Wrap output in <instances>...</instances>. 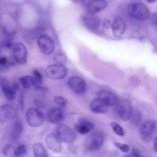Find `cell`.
Masks as SVG:
<instances>
[{
  "label": "cell",
  "mask_w": 157,
  "mask_h": 157,
  "mask_svg": "<svg viewBox=\"0 0 157 157\" xmlns=\"http://www.w3.org/2000/svg\"><path fill=\"white\" fill-rule=\"evenodd\" d=\"M127 10L131 17L138 20H145L150 16L148 9L144 4L141 2H134L129 4Z\"/></svg>",
  "instance_id": "obj_1"
},
{
  "label": "cell",
  "mask_w": 157,
  "mask_h": 157,
  "mask_svg": "<svg viewBox=\"0 0 157 157\" xmlns=\"http://www.w3.org/2000/svg\"><path fill=\"white\" fill-rule=\"evenodd\" d=\"M26 120L31 127H39L43 124L45 117L43 112L36 108H29L26 112Z\"/></svg>",
  "instance_id": "obj_2"
},
{
  "label": "cell",
  "mask_w": 157,
  "mask_h": 157,
  "mask_svg": "<svg viewBox=\"0 0 157 157\" xmlns=\"http://www.w3.org/2000/svg\"><path fill=\"white\" fill-rule=\"evenodd\" d=\"M116 105L117 112L123 120L128 121L131 118L133 110L132 104L129 100L124 98L120 99Z\"/></svg>",
  "instance_id": "obj_3"
},
{
  "label": "cell",
  "mask_w": 157,
  "mask_h": 157,
  "mask_svg": "<svg viewBox=\"0 0 157 157\" xmlns=\"http://www.w3.org/2000/svg\"><path fill=\"white\" fill-rule=\"evenodd\" d=\"M45 72L46 75L50 78L60 80L66 77L67 69L64 64H55L47 67Z\"/></svg>",
  "instance_id": "obj_4"
},
{
  "label": "cell",
  "mask_w": 157,
  "mask_h": 157,
  "mask_svg": "<svg viewBox=\"0 0 157 157\" xmlns=\"http://www.w3.org/2000/svg\"><path fill=\"white\" fill-rule=\"evenodd\" d=\"M37 42L38 47L43 53L50 55L55 50V42L48 35L42 34L39 36Z\"/></svg>",
  "instance_id": "obj_5"
},
{
  "label": "cell",
  "mask_w": 157,
  "mask_h": 157,
  "mask_svg": "<svg viewBox=\"0 0 157 157\" xmlns=\"http://www.w3.org/2000/svg\"><path fill=\"white\" fill-rule=\"evenodd\" d=\"M57 137L66 143H72L75 139V134L69 126L64 124H60L56 129Z\"/></svg>",
  "instance_id": "obj_6"
},
{
  "label": "cell",
  "mask_w": 157,
  "mask_h": 157,
  "mask_svg": "<svg viewBox=\"0 0 157 157\" xmlns=\"http://www.w3.org/2000/svg\"><path fill=\"white\" fill-rule=\"evenodd\" d=\"M13 55L15 61L20 64H25L28 52L26 46L22 43H17L13 46Z\"/></svg>",
  "instance_id": "obj_7"
},
{
  "label": "cell",
  "mask_w": 157,
  "mask_h": 157,
  "mask_svg": "<svg viewBox=\"0 0 157 157\" xmlns=\"http://www.w3.org/2000/svg\"><path fill=\"white\" fill-rule=\"evenodd\" d=\"M69 87L75 93L82 94L86 90L85 81L79 76H72L67 80Z\"/></svg>",
  "instance_id": "obj_8"
},
{
  "label": "cell",
  "mask_w": 157,
  "mask_h": 157,
  "mask_svg": "<svg viewBox=\"0 0 157 157\" xmlns=\"http://www.w3.org/2000/svg\"><path fill=\"white\" fill-rule=\"evenodd\" d=\"M45 144L47 147L55 153H60L62 150V145L58 137L53 133L48 134L45 137Z\"/></svg>",
  "instance_id": "obj_9"
},
{
  "label": "cell",
  "mask_w": 157,
  "mask_h": 157,
  "mask_svg": "<svg viewBox=\"0 0 157 157\" xmlns=\"http://www.w3.org/2000/svg\"><path fill=\"white\" fill-rule=\"evenodd\" d=\"M104 140V136L102 132H95L91 137L90 143L86 146V150L88 151H94L99 150L102 145Z\"/></svg>",
  "instance_id": "obj_10"
},
{
  "label": "cell",
  "mask_w": 157,
  "mask_h": 157,
  "mask_svg": "<svg viewBox=\"0 0 157 157\" xmlns=\"http://www.w3.org/2000/svg\"><path fill=\"white\" fill-rule=\"evenodd\" d=\"M156 128V122L152 120H148L141 123L139 132L144 139H147L151 137Z\"/></svg>",
  "instance_id": "obj_11"
},
{
  "label": "cell",
  "mask_w": 157,
  "mask_h": 157,
  "mask_svg": "<svg viewBox=\"0 0 157 157\" xmlns=\"http://www.w3.org/2000/svg\"><path fill=\"white\" fill-rule=\"evenodd\" d=\"M15 109L10 104H4L0 106V124H4L8 119L15 117Z\"/></svg>",
  "instance_id": "obj_12"
},
{
  "label": "cell",
  "mask_w": 157,
  "mask_h": 157,
  "mask_svg": "<svg viewBox=\"0 0 157 157\" xmlns=\"http://www.w3.org/2000/svg\"><path fill=\"white\" fill-rule=\"evenodd\" d=\"M111 28L113 36L115 37H120L124 33L126 29L125 22L121 17H117L112 23Z\"/></svg>",
  "instance_id": "obj_13"
},
{
  "label": "cell",
  "mask_w": 157,
  "mask_h": 157,
  "mask_svg": "<svg viewBox=\"0 0 157 157\" xmlns=\"http://www.w3.org/2000/svg\"><path fill=\"white\" fill-rule=\"evenodd\" d=\"M0 86L3 94L7 99L11 101L15 98L17 91L13 89L12 85L7 79L4 78L1 79Z\"/></svg>",
  "instance_id": "obj_14"
},
{
  "label": "cell",
  "mask_w": 157,
  "mask_h": 157,
  "mask_svg": "<svg viewBox=\"0 0 157 157\" xmlns=\"http://www.w3.org/2000/svg\"><path fill=\"white\" fill-rule=\"evenodd\" d=\"M98 98L102 100L108 106H113L116 105L118 101L117 96L109 91L101 90L98 93Z\"/></svg>",
  "instance_id": "obj_15"
},
{
  "label": "cell",
  "mask_w": 157,
  "mask_h": 157,
  "mask_svg": "<svg viewBox=\"0 0 157 157\" xmlns=\"http://www.w3.org/2000/svg\"><path fill=\"white\" fill-rule=\"evenodd\" d=\"M90 109L94 113H105L108 112V105L102 100L98 98L91 101Z\"/></svg>",
  "instance_id": "obj_16"
},
{
  "label": "cell",
  "mask_w": 157,
  "mask_h": 157,
  "mask_svg": "<svg viewBox=\"0 0 157 157\" xmlns=\"http://www.w3.org/2000/svg\"><path fill=\"white\" fill-rule=\"evenodd\" d=\"M64 118V111L61 108H53L47 113V120L52 123H58Z\"/></svg>",
  "instance_id": "obj_17"
},
{
  "label": "cell",
  "mask_w": 157,
  "mask_h": 157,
  "mask_svg": "<svg viewBox=\"0 0 157 157\" xmlns=\"http://www.w3.org/2000/svg\"><path fill=\"white\" fill-rule=\"evenodd\" d=\"M83 22L85 26L91 31L97 30L101 25L100 20L94 15H85L83 17Z\"/></svg>",
  "instance_id": "obj_18"
},
{
  "label": "cell",
  "mask_w": 157,
  "mask_h": 157,
  "mask_svg": "<svg viewBox=\"0 0 157 157\" xmlns=\"http://www.w3.org/2000/svg\"><path fill=\"white\" fill-rule=\"evenodd\" d=\"M107 6L105 0H93L86 7L87 10L90 14H94L102 10Z\"/></svg>",
  "instance_id": "obj_19"
},
{
  "label": "cell",
  "mask_w": 157,
  "mask_h": 157,
  "mask_svg": "<svg viewBox=\"0 0 157 157\" xmlns=\"http://www.w3.org/2000/svg\"><path fill=\"white\" fill-rule=\"evenodd\" d=\"M23 131V124L20 121H16L10 131V139L13 142L17 141L20 137Z\"/></svg>",
  "instance_id": "obj_20"
},
{
  "label": "cell",
  "mask_w": 157,
  "mask_h": 157,
  "mask_svg": "<svg viewBox=\"0 0 157 157\" xmlns=\"http://www.w3.org/2000/svg\"><path fill=\"white\" fill-rule=\"evenodd\" d=\"M33 150L34 157H48L45 147L40 142L34 144Z\"/></svg>",
  "instance_id": "obj_21"
},
{
  "label": "cell",
  "mask_w": 157,
  "mask_h": 157,
  "mask_svg": "<svg viewBox=\"0 0 157 157\" xmlns=\"http://www.w3.org/2000/svg\"><path fill=\"white\" fill-rule=\"evenodd\" d=\"M66 55L63 50H59L55 52L53 56V61L56 64H64L66 62Z\"/></svg>",
  "instance_id": "obj_22"
},
{
  "label": "cell",
  "mask_w": 157,
  "mask_h": 157,
  "mask_svg": "<svg viewBox=\"0 0 157 157\" xmlns=\"http://www.w3.org/2000/svg\"><path fill=\"white\" fill-rule=\"evenodd\" d=\"M20 83L25 89H29L33 86V78L30 75L21 76L19 79Z\"/></svg>",
  "instance_id": "obj_23"
},
{
  "label": "cell",
  "mask_w": 157,
  "mask_h": 157,
  "mask_svg": "<svg viewBox=\"0 0 157 157\" xmlns=\"http://www.w3.org/2000/svg\"><path fill=\"white\" fill-rule=\"evenodd\" d=\"M110 126L113 132L119 136H124V131L123 129V128L117 122H111L110 123Z\"/></svg>",
  "instance_id": "obj_24"
},
{
  "label": "cell",
  "mask_w": 157,
  "mask_h": 157,
  "mask_svg": "<svg viewBox=\"0 0 157 157\" xmlns=\"http://www.w3.org/2000/svg\"><path fill=\"white\" fill-rule=\"evenodd\" d=\"M33 86L35 87V88L42 93H45L47 91V86L43 83L42 81L37 80L33 78Z\"/></svg>",
  "instance_id": "obj_25"
},
{
  "label": "cell",
  "mask_w": 157,
  "mask_h": 157,
  "mask_svg": "<svg viewBox=\"0 0 157 157\" xmlns=\"http://www.w3.org/2000/svg\"><path fill=\"white\" fill-rule=\"evenodd\" d=\"M26 146L25 145H21L15 149L14 154L17 157H21L26 153Z\"/></svg>",
  "instance_id": "obj_26"
},
{
  "label": "cell",
  "mask_w": 157,
  "mask_h": 157,
  "mask_svg": "<svg viewBox=\"0 0 157 157\" xmlns=\"http://www.w3.org/2000/svg\"><path fill=\"white\" fill-rule=\"evenodd\" d=\"M53 101L57 105L61 107H64L67 102V100L65 98L59 96H55L53 98Z\"/></svg>",
  "instance_id": "obj_27"
},
{
  "label": "cell",
  "mask_w": 157,
  "mask_h": 157,
  "mask_svg": "<svg viewBox=\"0 0 157 157\" xmlns=\"http://www.w3.org/2000/svg\"><path fill=\"white\" fill-rule=\"evenodd\" d=\"M75 128L76 131L80 134H86L90 131V129L88 128H87L86 126H85L82 124H80V123L75 124Z\"/></svg>",
  "instance_id": "obj_28"
},
{
  "label": "cell",
  "mask_w": 157,
  "mask_h": 157,
  "mask_svg": "<svg viewBox=\"0 0 157 157\" xmlns=\"http://www.w3.org/2000/svg\"><path fill=\"white\" fill-rule=\"evenodd\" d=\"M113 144L117 148H118L122 152L127 153L129 151V147L127 144H123L121 142H114Z\"/></svg>",
  "instance_id": "obj_29"
},
{
  "label": "cell",
  "mask_w": 157,
  "mask_h": 157,
  "mask_svg": "<svg viewBox=\"0 0 157 157\" xmlns=\"http://www.w3.org/2000/svg\"><path fill=\"white\" fill-rule=\"evenodd\" d=\"M132 121L134 122V123L136 125H139L140 123V120H141V114L139 112H138L137 110H136L134 112H132Z\"/></svg>",
  "instance_id": "obj_30"
},
{
  "label": "cell",
  "mask_w": 157,
  "mask_h": 157,
  "mask_svg": "<svg viewBox=\"0 0 157 157\" xmlns=\"http://www.w3.org/2000/svg\"><path fill=\"white\" fill-rule=\"evenodd\" d=\"M78 123L82 124H83V125L86 126V127L88 128L90 130L93 129L94 128V124H93L92 122L90 121L89 120H86V119L83 118H80V119L78 120Z\"/></svg>",
  "instance_id": "obj_31"
},
{
  "label": "cell",
  "mask_w": 157,
  "mask_h": 157,
  "mask_svg": "<svg viewBox=\"0 0 157 157\" xmlns=\"http://www.w3.org/2000/svg\"><path fill=\"white\" fill-rule=\"evenodd\" d=\"M12 147V144H6L4 145L2 147V153L4 155H7L9 153V151H10V148Z\"/></svg>",
  "instance_id": "obj_32"
},
{
  "label": "cell",
  "mask_w": 157,
  "mask_h": 157,
  "mask_svg": "<svg viewBox=\"0 0 157 157\" xmlns=\"http://www.w3.org/2000/svg\"><path fill=\"white\" fill-rule=\"evenodd\" d=\"M33 78L37 80H40L42 81V75L40 74V72L39 71H38L37 70H34L33 71Z\"/></svg>",
  "instance_id": "obj_33"
},
{
  "label": "cell",
  "mask_w": 157,
  "mask_h": 157,
  "mask_svg": "<svg viewBox=\"0 0 157 157\" xmlns=\"http://www.w3.org/2000/svg\"><path fill=\"white\" fill-rule=\"evenodd\" d=\"M0 65L7 68L9 66L8 59L6 57H1L0 58Z\"/></svg>",
  "instance_id": "obj_34"
},
{
  "label": "cell",
  "mask_w": 157,
  "mask_h": 157,
  "mask_svg": "<svg viewBox=\"0 0 157 157\" xmlns=\"http://www.w3.org/2000/svg\"><path fill=\"white\" fill-rule=\"evenodd\" d=\"M103 25H104V27H105L106 28H111L112 23L108 20H105L103 22Z\"/></svg>",
  "instance_id": "obj_35"
},
{
  "label": "cell",
  "mask_w": 157,
  "mask_h": 157,
  "mask_svg": "<svg viewBox=\"0 0 157 157\" xmlns=\"http://www.w3.org/2000/svg\"><path fill=\"white\" fill-rule=\"evenodd\" d=\"M7 69L1 66L0 65V80L2 78V75H3V74L4 73V72L7 70Z\"/></svg>",
  "instance_id": "obj_36"
},
{
  "label": "cell",
  "mask_w": 157,
  "mask_h": 157,
  "mask_svg": "<svg viewBox=\"0 0 157 157\" xmlns=\"http://www.w3.org/2000/svg\"><path fill=\"white\" fill-rule=\"evenodd\" d=\"M123 157H141L139 154H137V153H132L131 154H129V155H125Z\"/></svg>",
  "instance_id": "obj_37"
},
{
  "label": "cell",
  "mask_w": 157,
  "mask_h": 157,
  "mask_svg": "<svg viewBox=\"0 0 157 157\" xmlns=\"http://www.w3.org/2000/svg\"><path fill=\"white\" fill-rule=\"evenodd\" d=\"M93 0H81V1L83 3V4H84L86 6H87Z\"/></svg>",
  "instance_id": "obj_38"
},
{
  "label": "cell",
  "mask_w": 157,
  "mask_h": 157,
  "mask_svg": "<svg viewBox=\"0 0 157 157\" xmlns=\"http://www.w3.org/2000/svg\"><path fill=\"white\" fill-rule=\"evenodd\" d=\"M156 139L155 138V140H154V142H153V150L155 152L156 151Z\"/></svg>",
  "instance_id": "obj_39"
},
{
  "label": "cell",
  "mask_w": 157,
  "mask_h": 157,
  "mask_svg": "<svg viewBox=\"0 0 157 157\" xmlns=\"http://www.w3.org/2000/svg\"><path fill=\"white\" fill-rule=\"evenodd\" d=\"M146 1L150 3H154L156 1V0H146Z\"/></svg>",
  "instance_id": "obj_40"
},
{
  "label": "cell",
  "mask_w": 157,
  "mask_h": 157,
  "mask_svg": "<svg viewBox=\"0 0 157 157\" xmlns=\"http://www.w3.org/2000/svg\"><path fill=\"white\" fill-rule=\"evenodd\" d=\"M3 48V46H2V42H0V53H1L2 52V50Z\"/></svg>",
  "instance_id": "obj_41"
},
{
  "label": "cell",
  "mask_w": 157,
  "mask_h": 157,
  "mask_svg": "<svg viewBox=\"0 0 157 157\" xmlns=\"http://www.w3.org/2000/svg\"><path fill=\"white\" fill-rule=\"evenodd\" d=\"M73 3H77L78 2V0H70Z\"/></svg>",
  "instance_id": "obj_42"
}]
</instances>
